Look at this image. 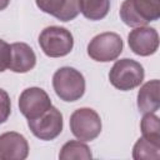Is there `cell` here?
Here are the masks:
<instances>
[{
	"mask_svg": "<svg viewBox=\"0 0 160 160\" xmlns=\"http://www.w3.org/2000/svg\"><path fill=\"white\" fill-rule=\"evenodd\" d=\"M120 18L128 26H146L160 18V0H124Z\"/></svg>",
	"mask_w": 160,
	"mask_h": 160,
	"instance_id": "1",
	"label": "cell"
},
{
	"mask_svg": "<svg viewBox=\"0 0 160 160\" xmlns=\"http://www.w3.org/2000/svg\"><path fill=\"white\" fill-rule=\"evenodd\" d=\"M52 88L61 100L72 102L82 98L85 92V79L79 70L64 66L55 71L52 76Z\"/></svg>",
	"mask_w": 160,
	"mask_h": 160,
	"instance_id": "2",
	"label": "cell"
},
{
	"mask_svg": "<svg viewBox=\"0 0 160 160\" xmlns=\"http://www.w3.org/2000/svg\"><path fill=\"white\" fill-rule=\"evenodd\" d=\"M144 76V68L140 62L128 58L118 60L109 72L111 85L121 91H129L138 88L142 82Z\"/></svg>",
	"mask_w": 160,
	"mask_h": 160,
	"instance_id": "3",
	"label": "cell"
},
{
	"mask_svg": "<svg viewBox=\"0 0 160 160\" xmlns=\"http://www.w3.org/2000/svg\"><path fill=\"white\" fill-rule=\"evenodd\" d=\"M39 45L49 58L68 55L74 46L72 34L61 26H48L39 35Z\"/></svg>",
	"mask_w": 160,
	"mask_h": 160,
	"instance_id": "4",
	"label": "cell"
},
{
	"mask_svg": "<svg viewBox=\"0 0 160 160\" xmlns=\"http://www.w3.org/2000/svg\"><path fill=\"white\" fill-rule=\"evenodd\" d=\"M70 130L80 141H91L101 132V119L90 108L75 110L70 116Z\"/></svg>",
	"mask_w": 160,
	"mask_h": 160,
	"instance_id": "5",
	"label": "cell"
},
{
	"mask_svg": "<svg viewBox=\"0 0 160 160\" xmlns=\"http://www.w3.org/2000/svg\"><path fill=\"white\" fill-rule=\"evenodd\" d=\"M124 42L116 32H101L94 36L88 44V55L100 62L116 60L122 52Z\"/></svg>",
	"mask_w": 160,
	"mask_h": 160,
	"instance_id": "6",
	"label": "cell"
},
{
	"mask_svg": "<svg viewBox=\"0 0 160 160\" xmlns=\"http://www.w3.org/2000/svg\"><path fill=\"white\" fill-rule=\"evenodd\" d=\"M28 126L38 139L50 141L62 131V115L60 110L51 105L39 118L28 120Z\"/></svg>",
	"mask_w": 160,
	"mask_h": 160,
	"instance_id": "7",
	"label": "cell"
},
{
	"mask_svg": "<svg viewBox=\"0 0 160 160\" xmlns=\"http://www.w3.org/2000/svg\"><path fill=\"white\" fill-rule=\"evenodd\" d=\"M51 106V100L45 90L41 88H28L25 89L19 98V109L20 112L28 119H36L42 115Z\"/></svg>",
	"mask_w": 160,
	"mask_h": 160,
	"instance_id": "8",
	"label": "cell"
},
{
	"mask_svg": "<svg viewBox=\"0 0 160 160\" xmlns=\"http://www.w3.org/2000/svg\"><path fill=\"white\" fill-rule=\"evenodd\" d=\"M130 50L139 56H149L159 48V34L154 28L138 26L128 35Z\"/></svg>",
	"mask_w": 160,
	"mask_h": 160,
	"instance_id": "9",
	"label": "cell"
},
{
	"mask_svg": "<svg viewBox=\"0 0 160 160\" xmlns=\"http://www.w3.org/2000/svg\"><path fill=\"white\" fill-rule=\"evenodd\" d=\"M28 155L29 144L21 134L8 131L0 135V160H24Z\"/></svg>",
	"mask_w": 160,
	"mask_h": 160,
	"instance_id": "10",
	"label": "cell"
},
{
	"mask_svg": "<svg viewBox=\"0 0 160 160\" xmlns=\"http://www.w3.org/2000/svg\"><path fill=\"white\" fill-rule=\"evenodd\" d=\"M36 6L60 21L74 20L80 12V0H35Z\"/></svg>",
	"mask_w": 160,
	"mask_h": 160,
	"instance_id": "11",
	"label": "cell"
},
{
	"mask_svg": "<svg viewBox=\"0 0 160 160\" xmlns=\"http://www.w3.org/2000/svg\"><path fill=\"white\" fill-rule=\"evenodd\" d=\"M11 46V59L9 69L14 72H28L34 69L36 64V55L34 50L25 42H14Z\"/></svg>",
	"mask_w": 160,
	"mask_h": 160,
	"instance_id": "12",
	"label": "cell"
},
{
	"mask_svg": "<svg viewBox=\"0 0 160 160\" xmlns=\"http://www.w3.org/2000/svg\"><path fill=\"white\" fill-rule=\"evenodd\" d=\"M160 82L158 79L145 82L138 92V109L142 114L156 112L160 108Z\"/></svg>",
	"mask_w": 160,
	"mask_h": 160,
	"instance_id": "13",
	"label": "cell"
},
{
	"mask_svg": "<svg viewBox=\"0 0 160 160\" xmlns=\"http://www.w3.org/2000/svg\"><path fill=\"white\" fill-rule=\"evenodd\" d=\"M110 10V0H80L81 14L92 21L104 19Z\"/></svg>",
	"mask_w": 160,
	"mask_h": 160,
	"instance_id": "14",
	"label": "cell"
},
{
	"mask_svg": "<svg viewBox=\"0 0 160 160\" xmlns=\"http://www.w3.org/2000/svg\"><path fill=\"white\" fill-rule=\"evenodd\" d=\"M91 158L92 154L90 151V148L82 141H78V140H70L65 142L59 154V159L61 160H72V159L89 160Z\"/></svg>",
	"mask_w": 160,
	"mask_h": 160,
	"instance_id": "15",
	"label": "cell"
},
{
	"mask_svg": "<svg viewBox=\"0 0 160 160\" xmlns=\"http://www.w3.org/2000/svg\"><path fill=\"white\" fill-rule=\"evenodd\" d=\"M140 129L144 139L160 145V121L154 112L144 114L140 122Z\"/></svg>",
	"mask_w": 160,
	"mask_h": 160,
	"instance_id": "16",
	"label": "cell"
},
{
	"mask_svg": "<svg viewBox=\"0 0 160 160\" xmlns=\"http://www.w3.org/2000/svg\"><path fill=\"white\" fill-rule=\"evenodd\" d=\"M132 158L135 160H159L160 145L140 138L132 148Z\"/></svg>",
	"mask_w": 160,
	"mask_h": 160,
	"instance_id": "17",
	"label": "cell"
},
{
	"mask_svg": "<svg viewBox=\"0 0 160 160\" xmlns=\"http://www.w3.org/2000/svg\"><path fill=\"white\" fill-rule=\"evenodd\" d=\"M11 112V101L9 94L4 90L0 89V124L5 122Z\"/></svg>",
	"mask_w": 160,
	"mask_h": 160,
	"instance_id": "18",
	"label": "cell"
},
{
	"mask_svg": "<svg viewBox=\"0 0 160 160\" xmlns=\"http://www.w3.org/2000/svg\"><path fill=\"white\" fill-rule=\"evenodd\" d=\"M11 59V46L0 39V72L5 71L9 68Z\"/></svg>",
	"mask_w": 160,
	"mask_h": 160,
	"instance_id": "19",
	"label": "cell"
},
{
	"mask_svg": "<svg viewBox=\"0 0 160 160\" xmlns=\"http://www.w3.org/2000/svg\"><path fill=\"white\" fill-rule=\"evenodd\" d=\"M9 4H10V0H0V11L6 9Z\"/></svg>",
	"mask_w": 160,
	"mask_h": 160,
	"instance_id": "20",
	"label": "cell"
}]
</instances>
